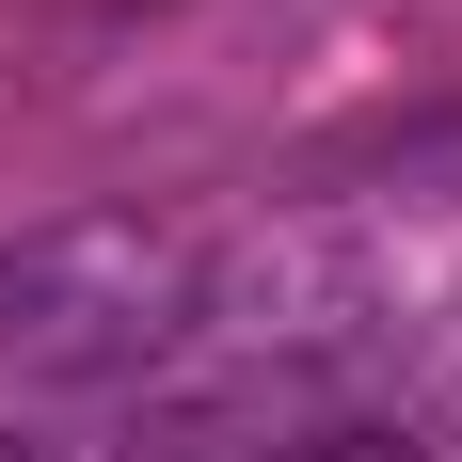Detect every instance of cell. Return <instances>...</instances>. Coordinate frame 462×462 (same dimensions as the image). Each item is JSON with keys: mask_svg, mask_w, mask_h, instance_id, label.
Wrapping results in <instances>:
<instances>
[{"mask_svg": "<svg viewBox=\"0 0 462 462\" xmlns=\"http://www.w3.org/2000/svg\"><path fill=\"white\" fill-rule=\"evenodd\" d=\"M0 462H64V447H16V430H0Z\"/></svg>", "mask_w": 462, "mask_h": 462, "instance_id": "3957f363", "label": "cell"}, {"mask_svg": "<svg viewBox=\"0 0 462 462\" xmlns=\"http://www.w3.org/2000/svg\"><path fill=\"white\" fill-rule=\"evenodd\" d=\"M208 335V239L80 208V224L0 239V383H128Z\"/></svg>", "mask_w": 462, "mask_h": 462, "instance_id": "6da1fadb", "label": "cell"}, {"mask_svg": "<svg viewBox=\"0 0 462 462\" xmlns=\"http://www.w3.org/2000/svg\"><path fill=\"white\" fill-rule=\"evenodd\" d=\"M255 462H415L399 430H287V447H255Z\"/></svg>", "mask_w": 462, "mask_h": 462, "instance_id": "7a4b0ae2", "label": "cell"}]
</instances>
